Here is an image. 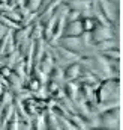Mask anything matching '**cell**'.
<instances>
[{
    "instance_id": "6da1fadb",
    "label": "cell",
    "mask_w": 123,
    "mask_h": 130,
    "mask_svg": "<svg viewBox=\"0 0 123 130\" xmlns=\"http://www.w3.org/2000/svg\"><path fill=\"white\" fill-rule=\"evenodd\" d=\"M95 95H96V103L120 100V77L101 80Z\"/></svg>"
},
{
    "instance_id": "7a4b0ae2",
    "label": "cell",
    "mask_w": 123,
    "mask_h": 130,
    "mask_svg": "<svg viewBox=\"0 0 123 130\" xmlns=\"http://www.w3.org/2000/svg\"><path fill=\"white\" fill-rule=\"evenodd\" d=\"M99 120H101V127L120 130V107L110 109L107 112L99 113Z\"/></svg>"
},
{
    "instance_id": "3957f363",
    "label": "cell",
    "mask_w": 123,
    "mask_h": 130,
    "mask_svg": "<svg viewBox=\"0 0 123 130\" xmlns=\"http://www.w3.org/2000/svg\"><path fill=\"white\" fill-rule=\"evenodd\" d=\"M59 45L78 56H83L84 53V44H83L81 36H63L59 41Z\"/></svg>"
},
{
    "instance_id": "277c9868",
    "label": "cell",
    "mask_w": 123,
    "mask_h": 130,
    "mask_svg": "<svg viewBox=\"0 0 123 130\" xmlns=\"http://www.w3.org/2000/svg\"><path fill=\"white\" fill-rule=\"evenodd\" d=\"M83 71H84V68L81 67L78 61L72 62L63 68V79H65V82H75L83 74Z\"/></svg>"
},
{
    "instance_id": "5b68a950",
    "label": "cell",
    "mask_w": 123,
    "mask_h": 130,
    "mask_svg": "<svg viewBox=\"0 0 123 130\" xmlns=\"http://www.w3.org/2000/svg\"><path fill=\"white\" fill-rule=\"evenodd\" d=\"M54 58H53V53H51V48L50 47H47V50H45V53H44V56H42V59L39 61V70L44 73V74H50L51 73V70L54 68Z\"/></svg>"
},
{
    "instance_id": "8992f818",
    "label": "cell",
    "mask_w": 123,
    "mask_h": 130,
    "mask_svg": "<svg viewBox=\"0 0 123 130\" xmlns=\"http://www.w3.org/2000/svg\"><path fill=\"white\" fill-rule=\"evenodd\" d=\"M61 86H63L65 95L68 100H71L74 103L80 100V85L77 82H65Z\"/></svg>"
},
{
    "instance_id": "52a82bcc",
    "label": "cell",
    "mask_w": 123,
    "mask_h": 130,
    "mask_svg": "<svg viewBox=\"0 0 123 130\" xmlns=\"http://www.w3.org/2000/svg\"><path fill=\"white\" fill-rule=\"evenodd\" d=\"M69 9H74V11H78V12H86L89 9H92L93 0H68L65 3Z\"/></svg>"
},
{
    "instance_id": "ba28073f",
    "label": "cell",
    "mask_w": 123,
    "mask_h": 130,
    "mask_svg": "<svg viewBox=\"0 0 123 130\" xmlns=\"http://www.w3.org/2000/svg\"><path fill=\"white\" fill-rule=\"evenodd\" d=\"M83 33L84 32H83V27H81V21L80 20L66 23V26L63 29V36H81Z\"/></svg>"
},
{
    "instance_id": "9c48e42d",
    "label": "cell",
    "mask_w": 123,
    "mask_h": 130,
    "mask_svg": "<svg viewBox=\"0 0 123 130\" xmlns=\"http://www.w3.org/2000/svg\"><path fill=\"white\" fill-rule=\"evenodd\" d=\"M23 106H24V109H26V113L33 118V117H36L39 112H41V109H39V104H38V100L36 98H27V100H24L23 101Z\"/></svg>"
},
{
    "instance_id": "30bf717a",
    "label": "cell",
    "mask_w": 123,
    "mask_h": 130,
    "mask_svg": "<svg viewBox=\"0 0 123 130\" xmlns=\"http://www.w3.org/2000/svg\"><path fill=\"white\" fill-rule=\"evenodd\" d=\"M47 118H45V110H41L36 117L32 118V130H47Z\"/></svg>"
},
{
    "instance_id": "8fae6325",
    "label": "cell",
    "mask_w": 123,
    "mask_h": 130,
    "mask_svg": "<svg viewBox=\"0 0 123 130\" xmlns=\"http://www.w3.org/2000/svg\"><path fill=\"white\" fill-rule=\"evenodd\" d=\"M81 27H83V32L84 33H92L99 24H98V21L93 18V17H83L81 20Z\"/></svg>"
},
{
    "instance_id": "7c38bea8",
    "label": "cell",
    "mask_w": 123,
    "mask_h": 130,
    "mask_svg": "<svg viewBox=\"0 0 123 130\" xmlns=\"http://www.w3.org/2000/svg\"><path fill=\"white\" fill-rule=\"evenodd\" d=\"M42 35H44V24L39 23V21L33 23L32 27H30V35H29V38H30L32 41H38V39H42Z\"/></svg>"
},
{
    "instance_id": "4fadbf2b",
    "label": "cell",
    "mask_w": 123,
    "mask_h": 130,
    "mask_svg": "<svg viewBox=\"0 0 123 130\" xmlns=\"http://www.w3.org/2000/svg\"><path fill=\"white\" fill-rule=\"evenodd\" d=\"M59 118V129L60 130H78L75 126H74V123L71 121V118L69 117H57Z\"/></svg>"
},
{
    "instance_id": "5bb4252c",
    "label": "cell",
    "mask_w": 123,
    "mask_h": 130,
    "mask_svg": "<svg viewBox=\"0 0 123 130\" xmlns=\"http://www.w3.org/2000/svg\"><path fill=\"white\" fill-rule=\"evenodd\" d=\"M48 77H50L51 80L59 82L60 85H63V83H65V79H63V68L57 67V65H54V68L51 70V73L48 74Z\"/></svg>"
},
{
    "instance_id": "9a60e30c",
    "label": "cell",
    "mask_w": 123,
    "mask_h": 130,
    "mask_svg": "<svg viewBox=\"0 0 123 130\" xmlns=\"http://www.w3.org/2000/svg\"><path fill=\"white\" fill-rule=\"evenodd\" d=\"M14 98H15V95H14L12 91L5 89L3 94L0 95V109L5 107V106H8V104H11V103H14Z\"/></svg>"
},
{
    "instance_id": "2e32d148",
    "label": "cell",
    "mask_w": 123,
    "mask_h": 130,
    "mask_svg": "<svg viewBox=\"0 0 123 130\" xmlns=\"http://www.w3.org/2000/svg\"><path fill=\"white\" fill-rule=\"evenodd\" d=\"M99 55H102L105 59L108 61H120V48H111V50H105L101 52Z\"/></svg>"
},
{
    "instance_id": "e0dca14e",
    "label": "cell",
    "mask_w": 123,
    "mask_h": 130,
    "mask_svg": "<svg viewBox=\"0 0 123 130\" xmlns=\"http://www.w3.org/2000/svg\"><path fill=\"white\" fill-rule=\"evenodd\" d=\"M42 2L44 0H26L24 2V6L27 8L29 12H39V9L42 6Z\"/></svg>"
},
{
    "instance_id": "ac0fdd59",
    "label": "cell",
    "mask_w": 123,
    "mask_h": 130,
    "mask_svg": "<svg viewBox=\"0 0 123 130\" xmlns=\"http://www.w3.org/2000/svg\"><path fill=\"white\" fill-rule=\"evenodd\" d=\"M5 130H20V124H18V117H14L8 124H6V127Z\"/></svg>"
},
{
    "instance_id": "d6986e66",
    "label": "cell",
    "mask_w": 123,
    "mask_h": 130,
    "mask_svg": "<svg viewBox=\"0 0 123 130\" xmlns=\"http://www.w3.org/2000/svg\"><path fill=\"white\" fill-rule=\"evenodd\" d=\"M12 73H14V71H12V68H11V67H8V65H3V67L0 68V74H2L5 79H9Z\"/></svg>"
},
{
    "instance_id": "ffe728a7",
    "label": "cell",
    "mask_w": 123,
    "mask_h": 130,
    "mask_svg": "<svg viewBox=\"0 0 123 130\" xmlns=\"http://www.w3.org/2000/svg\"><path fill=\"white\" fill-rule=\"evenodd\" d=\"M92 130H111V129H105V127H96V129H92Z\"/></svg>"
},
{
    "instance_id": "44dd1931",
    "label": "cell",
    "mask_w": 123,
    "mask_h": 130,
    "mask_svg": "<svg viewBox=\"0 0 123 130\" xmlns=\"http://www.w3.org/2000/svg\"><path fill=\"white\" fill-rule=\"evenodd\" d=\"M9 0H0V5H8Z\"/></svg>"
},
{
    "instance_id": "7402d4cb",
    "label": "cell",
    "mask_w": 123,
    "mask_h": 130,
    "mask_svg": "<svg viewBox=\"0 0 123 130\" xmlns=\"http://www.w3.org/2000/svg\"><path fill=\"white\" fill-rule=\"evenodd\" d=\"M47 130H60L59 127H51V129H47Z\"/></svg>"
}]
</instances>
